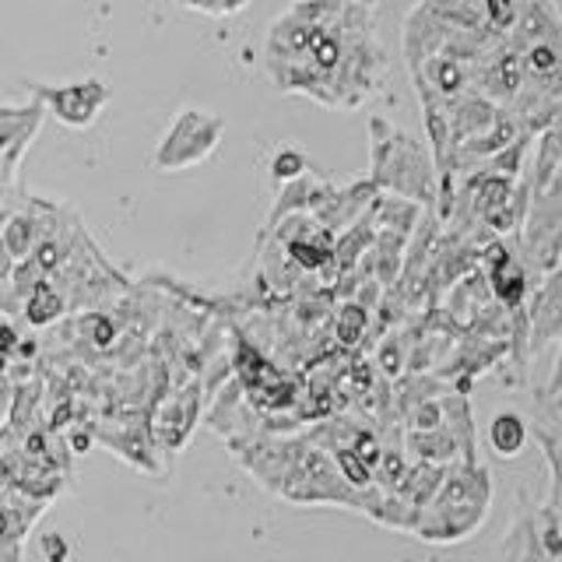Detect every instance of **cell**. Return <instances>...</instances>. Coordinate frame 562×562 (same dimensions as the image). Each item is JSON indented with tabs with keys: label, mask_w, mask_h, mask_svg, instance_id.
<instances>
[{
	"label": "cell",
	"mask_w": 562,
	"mask_h": 562,
	"mask_svg": "<svg viewBox=\"0 0 562 562\" xmlns=\"http://www.w3.org/2000/svg\"><path fill=\"white\" fill-rule=\"evenodd\" d=\"M492 499L488 468L479 461H457L447 468L436 499L418 514L415 535L429 544H453L482 527Z\"/></svg>",
	"instance_id": "1"
},
{
	"label": "cell",
	"mask_w": 562,
	"mask_h": 562,
	"mask_svg": "<svg viewBox=\"0 0 562 562\" xmlns=\"http://www.w3.org/2000/svg\"><path fill=\"white\" fill-rule=\"evenodd\" d=\"M215 137H218V123H207L201 116H183L166 137L162 151H158V166L180 169V166L201 162V158L215 148Z\"/></svg>",
	"instance_id": "2"
},
{
	"label": "cell",
	"mask_w": 562,
	"mask_h": 562,
	"mask_svg": "<svg viewBox=\"0 0 562 562\" xmlns=\"http://www.w3.org/2000/svg\"><path fill=\"white\" fill-rule=\"evenodd\" d=\"M43 95L64 123H70V127H85V123L95 120L99 105L105 102V88L99 81H81V85H67V88H46Z\"/></svg>",
	"instance_id": "3"
},
{
	"label": "cell",
	"mask_w": 562,
	"mask_h": 562,
	"mask_svg": "<svg viewBox=\"0 0 562 562\" xmlns=\"http://www.w3.org/2000/svg\"><path fill=\"white\" fill-rule=\"evenodd\" d=\"M488 268H492V274H488V292H492V299H496V303L506 313L520 316L524 295H527V274H524V268L506 250H499V246L492 250Z\"/></svg>",
	"instance_id": "4"
},
{
	"label": "cell",
	"mask_w": 562,
	"mask_h": 562,
	"mask_svg": "<svg viewBox=\"0 0 562 562\" xmlns=\"http://www.w3.org/2000/svg\"><path fill=\"white\" fill-rule=\"evenodd\" d=\"M488 443L499 457H517L527 443V422L517 412H503L492 418L488 426Z\"/></svg>",
	"instance_id": "5"
},
{
	"label": "cell",
	"mask_w": 562,
	"mask_h": 562,
	"mask_svg": "<svg viewBox=\"0 0 562 562\" xmlns=\"http://www.w3.org/2000/svg\"><path fill=\"white\" fill-rule=\"evenodd\" d=\"M369 330V313L359 303H345L338 313H334V334L345 348H356Z\"/></svg>",
	"instance_id": "6"
},
{
	"label": "cell",
	"mask_w": 562,
	"mask_h": 562,
	"mask_svg": "<svg viewBox=\"0 0 562 562\" xmlns=\"http://www.w3.org/2000/svg\"><path fill=\"white\" fill-rule=\"evenodd\" d=\"M299 166H303V158L292 155V151H285V155H278L274 176H278V180H289V176H295V172H299Z\"/></svg>",
	"instance_id": "7"
},
{
	"label": "cell",
	"mask_w": 562,
	"mask_h": 562,
	"mask_svg": "<svg viewBox=\"0 0 562 562\" xmlns=\"http://www.w3.org/2000/svg\"><path fill=\"white\" fill-rule=\"evenodd\" d=\"M18 345H22V341H18L14 327L0 324V356H14V348H18Z\"/></svg>",
	"instance_id": "8"
},
{
	"label": "cell",
	"mask_w": 562,
	"mask_h": 562,
	"mask_svg": "<svg viewBox=\"0 0 562 562\" xmlns=\"http://www.w3.org/2000/svg\"><path fill=\"white\" fill-rule=\"evenodd\" d=\"M488 8H492V14L499 11V22H506V18H509V0H488Z\"/></svg>",
	"instance_id": "9"
}]
</instances>
